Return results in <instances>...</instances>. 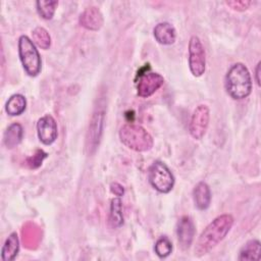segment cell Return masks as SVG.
<instances>
[{"label": "cell", "mask_w": 261, "mask_h": 261, "mask_svg": "<svg viewBox=\"0 0 261 261\" xmlns=\"http://www.w3.org/2000/svg\"><path fill=\"white\" fill-rule=\"evenodd\" d=\"M233 224L230 214H221L214 218L201 232L196 247L195 255L203 256L216 247L228 233Z\"/></svg>", "instance_id": "cell-1"}, {"label": "cell", "mask_w": 261, "mask_h": 261, "mask_svg": "<svg viewBox=\"0 0 261 261\" xmlns=\"http://www.w3.org/2000/svg\"><path fill=\"white\" fill-rule=\"evenodd\" d=\"M224 84L226 92L234 100L245 99L252 92L251 74L246 65L241 62L229 67L225 74Z\"/></svg>", "instance_id": "cell-2"}, {"label": "cell", "mask_w": 261, "mask_h": 261, "mask_svg": "<svg viewBox=\"0 0 261 261\" xmlns=\"http://www.w3.org/2000/svg\"><path fill=\"white\" fill-rule=\"evenodd\" d=\"M120 142L136 152H146L153 147L152 136L141 125L127 123L119 130Z\"/></svg>", "instance_id": "cell-3"}, {"label": "cell", "mask_w": 261, "mask_h": 261, "mask_svg": "<svg viewBox=\"0 0 261 261\" xmlns=\"http://www.w3.org/2000/svg\"><path fill=\"white\" fill-rule=\"evenodd\" d=\"M18 55L24 71L30 76H37L41 72L42 60L34 42L28 36L18 39Z\"/></svg>", "instance_id": "cell-4"}, {"label": "cell", "mask_w": 261, "mask_h": 261, "mask_svg": "<svg viewBox=\"0 0 261 261\" xmlns=\"http://www.w3.org/2000/svg\"><path fill=\"white\" fill-rule=\"evenodd\" d=\"M148 179L150 185L159 193L167 194L174 186V176L168 166L160 161H154L148 169Z\"/></svg>", "instance_id": "cell-5"}, {"label": "cell", "mask_w": 261, "mask_h": 261, "mask_svg": "<svg viewBox=\"0 0 261 261\" xmlns=\"http://www.w3.org/2000/svg\"><path fill=\"white\" fill-rule=\"evenodd\" d=\"M189 67L194 76H201L205 72V49L197 36H192L189 41Z\"/></svg>", "instance_id": "cell-6"}, {"label": "cell", "mask_w": 261, "mask_h": 261, "mask_svg": "<svg viewBox=\"0 0 261 261\" xmlns=\"http://www.w3.org/2000/svg\"><path fill=\"white\" fill-rule=\"evenodd\" d=\"M163 84L164 79L161 74L151 70L141 71L136 81L137 93L142 98H148L161 88Z\"/></svg>", "instance_id": "cell-7"}, {"label": "cell", "mask_w": 261, "mask_h": 261, "mask_svg": "<svg viewBox=\"0 0 261 261\" xmlns=\"http://www.w3.org/2000/svg\"><path fill=\"white\" fill-rule=\"evenodd\" d=\"M210 111L206 105H199L193 112L189 124L191 136L195 140H201L209 126Z\"/></svg>", "instance_id": "cell-8"}, {"label": "cell", "mask_w": 261, "mask_h": 261, "mask_svg": "<svg viewBox=\"0 0 261 261\" xmlns=\"http://www.w3.org/2000/svg\"><path fill=\"white\" fill-rule=\"evenodd\" d=\"M37 134L40 142L44 145H51L57 139V123L50 114L42 116L37 122Z\"/></svg>", "instance_id": "cell-9"}, {"label": "cell", "mask_w": 261, "mask_h": 261, "mask_svg": "<svg viewBox=\"0 0 261 261\" xmlns=\"http://www.w3.org/2000/svg\"><path fill=\"white\" fill-rule=\"evenodd\" d=\"M176 237L181 249L191 247L195 237V225L190 216H182L176 224Z\"/></svg>", "instance_id": "cell-10"}, {"label": "cell", "mask_w": 261, "mask_h": 261, "mask_svg": "<svg viewBox=\"0 0 261 261\" xmlns=\"http://www.w3.org/2000/svg\"><path fill=\"white\" fill-rule=\"evenodd\" d=\"M80 24L89 31H98L102 28L104 18L99 8L92 6L86 8L80 15Z\"/></svg>", "instance_id": "cell-11"}, {"label": "cell", "mask_w": 261, "mask_h": 261, "mask_svg": "<svg viewBox=\"0 0 261 261\" xmlns=\"http://www.w3.org/2000/svg\"><path fill=\"white\" fill-rule=\"evenodd\" d=\"M104 122V113L102 111H97L94 113L90 126H89V146L91 148H97L99 145Z\"/></svg>", "instance_id": "cell-12"}, {"label": "cell", "mask_w": 261, "mask_h": 261, "mask_svg": "<svg viewBox=\"0 0 261 261\" xmlns=\"http://www.w3.org/2000/svg\"><path fill=\"white\" fill-rule=\"evenodd\" d=\"M193 199L195 206L199 210H206L211 203V191L209 186L204 182H198L193 190Z\"/></svg>", "instance_id": "cell-13"}, {"label": "cell", "mask_w": 261, "mask_h": 261, "mask_svg": "<svg viewBox=\"0 0 261 261\" xmlns=\"http://www.w3.org/2000/svg\"><path fill=\"white\" fill-rule=\"evenodd\" d=\"M155 40L162 45H171L176 39V32L169 22H160L153 30Z\"/></svg>", "instance_id": "cell-14"}, {"label": "cell", "mask_w": 261, "mask_h": 261, "mask_svg": "<svg viewBox=\"0 0 261 261\" xmlns=\"http://www.w3.org/2000/svg\"><path fill=\"white\" fill-rule=\"evenodd\" d=\"M19 251V241L16 232H11L6 239L2 250L1 258L3 261H12L15 259Z\"/></svg>", "instance_id": "cell-15"}, {"label": "cell", "mask_w": 261, "mask_h": 261, "mask_svg": "<svg viewBox=\"0 0 261 261\" xmlns=\"http://www.w3.org/2000/svg\"><path fill=\"white\" fill-rule=\"evenodd\" d=\"M22 136H23V128L21 124L14 122L10 124L4 133V137H3L4 145L8 149H12L16 147L21 142Z\"/></svg>", "instance_id": "cell-16"}, {"label": "cell", "mask_w": 261, "mask_h": 261, "mask_svg": "<svg viewBox=\"0 0 261 261\" xmlns=\"http://www.w3.org/2000/svg\"><path fill=\"white\" fill-rule=\"evenodd\" d=\"M261 253V245L258 240H251L247 242L240 251L239 260L252 261L259 260Z\"/></svg>", "instance_id": "cell-17"}, {"label": "cell", "mask_w": 261, "mask_h": 261, "mask_svg": "<svg viewBox=\"0 0 261 261\" xmlns=\"http://www.w3.org/2000/svg\"><path fill=\"white\" fill-rule=\"evenodd\" d=\"M27 108V100L21 94L12 95L5 104V111L10 116H17L23 113Z\"/></svg>", "instance_id": "cell-18"}, {"label": "cell", "mask_w": 261, "mask_h": 261, "mask_svg": "<svg viewBox=\"0 0 261 261\" xmlns=\"http://www.w3.org/2000/svg\"><path fill=\"white\" fill-rule=\"evenodd\" d=\"M109 224L113 228H118L123 224L122 205L119 197L111 200L110 212H109Z\"/></svg>", "instance_id": "cell-19"}, {"label": "cell", "mask_w": 261, "mask_h": 261, "mask_svg": "<svg viewBox=\"0 0 261 261\" xmlns=\"http://www.w3.org/2000/svg\"><path fill=\"white\" fill-rule=\"evenodd\" d=\"M58 1L40 0L36 2V7L39 15L44 19H51L54 16Z\"/></svg>", "instance_id": "cell-20"}, {"label": "cell", "mask_w": 261, "mask_h": 261, "mask_svg": "<svg viewBox=\"0 0 261 261\" xmlns=\"http://www.w3.org/2000/svg\"><path fill=\"white\" fill-rule=\"evenodd\" d=\"M32 36H33L34 44H36L38 47H40L43 50L49 49L51 45V37L47 32V30H45L42 27H37L33 31Z\"/></svg>", "instance_id": "cell-21"}, {"label": "cell", "mask_w": 261, "mask_h": 261, "mask_svg": "<svg viewBox=\"0 0 261 261\" xmlns=\"http://www.w3.org/2000/svg\"><path fill=\"white\" fill-rule=\"evenodd\" d=\"M154 250L159 258H166L172 252V244L170 240L164 236L157 240L154 246Z\"/></svg>", "instance_id": "cell-22"}, {"label": "cell", "mask_w": 261, "mask_h": 261, "mask_svg": "<svg viewBox=\"0 0 261 261\" xmlns=\"http://www.w3.org/2000/svg\"><path fill=\"white\" fill-rule=\"evenodd\" d=\"M46 157H47V153H45L43 150H38L36 154H34L33 156L27 159V164L30 168H37L42 164L43 160Z\"/></svg>", "instance_id": "cell-23"}, {"label": "cell", "mask_w": 261, "mask_h": 261, "mask_svg": "<svg viewBox=\"0 0 261 261\" xmlns=\"http://www.w3.org/2000/svg\"><path fill=\"white\" fill-rule=\"evenodd\" d=\"M229 7H231L233 10L238 11H244L250 7L252 4V1H247V0H232V1H226L225 2Z\"/></svg>", "instance_id": "cell-24"}, {"label": "cell", "mask_w": 261, "mask_h": 261, "mask_svg": "<svg viewBox=\"0 0 261 261\" xmlns=\"http://www.w3.org/2000/svg\"><path fill=\"white\" fill-rule=\"evenodd\" d=\"M110 190L117 197H121L124 194L123 187L120 184H118V182H112L110 185Z\"/></svg>", "instance_id": "cell-25"}, {"label": "cell", "mask_w": 261, "mask_h": 261, "mask_svg": "<svg viewBox=\"0 0 261 261\" xmlns=\"http://www.w3.org/2000/svg\"><path fill=\"white\" fill-rule=\"evenodd\" d=\"M260 66H261V62L259 61L257 66H256V69H255V79H256V83L258 86H260V77H259V74H260Z\"/></svg>", "instance_id": "cell-26"}]
</instances>
